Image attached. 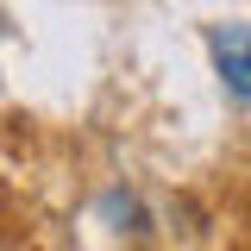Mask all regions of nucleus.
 I'll return each mask as SVG.
<instances>
[{"instance_id": "nucleus-1", "label": "nucleus", "mask_w": 251, "mask_h": 251, "mask_svg": "<svg viewBox=\"0 0 251 251\" xmlns=\"http://www.w3.org/2000/svg\"><path fill=\"white\" fill-rule=\"evenodd\" d=\"M207 44H214V69H220V82H226V88H232V94L251 107V25H220Z\"/></svg>"}]
</instances>
